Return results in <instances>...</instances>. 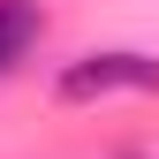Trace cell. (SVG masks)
<instances>
[{
	"label": "cell",
	"mask_w": 159,
	"mask_h": 159,
	"mask_svg": "<svg viewBox=\"0 0 159 159\" xmlns=\"http://www.w3.org/2000/svg\"><path fill=\"white\" fill-rule=\"evenodd\" d=\"M38 46V8L30 0H0V76Z\"/></svg>",
	"instance_id": "2"
},
{
	"label": "cell",
	"mask_w": 159,
	"mask_h": 159,
	"mask_svg": "<svg viewBox=\"0 0 159 159\" xmlns=\"http://www.w3.org/2000/svg\"><path fill=\"white\" fill-rule=\"evenodd\" d=\"M106 91H159L152 53H84L76 68H61V98H106Z\"/></svg>",
	"instance_id": "1"
}]
</instances>
